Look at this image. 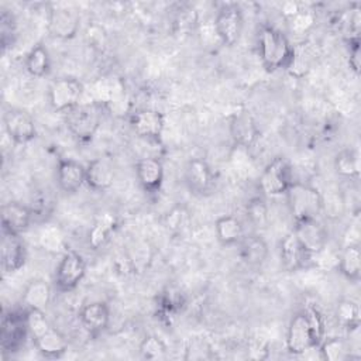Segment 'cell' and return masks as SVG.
<instances>
[{"instance_id": "cell-1", "label": "cell", "mask_w": 361, "mask_h": 361, "mask_svg": "<svg viewBox=\"0 0 361 361\" xmlns=\"http://www.w3.org/2000/svg\"><path fill=\"white\" fill-rule=\"evenodd\" d=\"M324 338V323L316 307H306L293 314L286 331V348L293 355H302L316 348Z\"/></svg>"}, {"instance_id": "cell-2", "label": "cell", "mask_w": 361, "mask_h": 361, "mask_svg": "<svg viewBox=\"0 0 361 361\" xmlns=\"http://www.w3.org/2000/svg\"><path fill=\"white\" fill-rule=\"evenodd\" d=\"M28 334L31 336L35 348L47 358H59L68 351V341L63 334L56 330L44 310L24 309Z\"/></svg>"}, {"instance_id": "cell-3", "label": "cell", "mask_w": 361, "mask_h": 361, "mask_svg": "<svg viewBox=\"0 0 361 361\" xmlns=\"http://www.w3.org/2000/svg\"><path fill=\"white\" fill-rule=\"evenodd\" d=\"M258 54L262 66L268 72H275L289 68L293 58V47L282 31L265 25L258 35Z\"/></svg>"}, {"instance_id": "cell-4", "label": "cell", "mask_w": 361, "mask_h": 361, "mask_svg": "<svg viewBox=\"0 0 361 361\" xmlns=\"http://www.w3.org/2000/svg\"><path fill=\"white\" fill-rule=\"evenodd\" d=\"M285 196L293 221L319 219L323 212V196L312 185L293 180Z\"/></svg>"}, {"instance_id": "cell-5", "label": "cell", "mask_w": 361, "mask_h": 361, "mask_svg": "<svg viewBox=\"0 0 361 361\" xmlns=\"http://www.w3.org/2000/svg\"><path fill=\"white\" fill-rule=\"evenodd\" d=\"M102 121L100 106L96 102L83 103L65 113V124L71 134L82 142L90 141L99 130Z\"/></svg>"}, {"instance_id": "cell-6", "label": "cell", "mask_w": 361, "mask_h": 361, "mask_svg": "<svg viewBox=\"0 0 361 361\" xmlns=\"http://www.w3.org/2000/svg\"><path fill=\"white\" fill-rule=\"evenodd\" d=\"M293 183V169L285 157H276L267 164L259 176V189L267 196L285 195Z\"/></svg>"}, {"instance_id": "cell-7", "label": "cell", "mask_w": 361, "mask_h": 361, "mask_svg": "<svg viewBox=\"0 0 361 361\" xmlns=\"http://www.w3.org/2000/svg\"><path fill=\"white\" fill-rule=\"evenodd\" d=\"M83 92V85L76 78H59L54 80L48 89L49 104L54 110L66 113L80 103Z\"/></svg>"}, {"instance_id": "cell-8", "label": "cell", "mask_w": 361, "mask_h": 361, "mask_svg": "<svg viewBox=\"0 0 361 361\" xmlns=\"http://www.w3.org/2000/svg\"><path fill=\"white\" fill-rule=\"evenodd\" d=\"M86 275V262L76 251H66L55 269V285L61 292L73 290Z\"/></svg>"}, {"instance_id": "cell-9", "label": "cell", "mask_w": 361, "mask_h": 361, "mask_svg": "<svg viewBox=\"0 0 361 361\" xmlns=\"http://www.w3.org/2000/svg\"><path fill=\"white\" fill-rule=\"evenodd\" d=\"M243 11L237 4L223 6L214 17V32L223 45H234L243 32Z\"/></svg>"}, {"instance_id": "cell-10", "label": "cell", "mask_w": 361, "mask_h": 361, "mask_svg": "<svg viewBox=\"0 0 361 361\" xmlns=\"http://www.w3.org/2000/svg\"><path fill=\"white\" fill-rule=\"evenodd\" d=\"M292 231L310 255L322 252L327 245L329 233L319 219L295 221Z\"/></svg>"}, {"instance_id": "cell-11", "label": "cell", "mask_w": 361, "mask_h": 361, "mask_svg": "<svg viewBox=\"0 0 361 361\" xmlns=\"http://www.w3.org/2000/svg\"><path fill=\"white\" fill-rule=\"evenodd\" d=\"M1 269L4 274H14L20 271L27 259L25 244L21 234L1 230V248H0Z\"/></svg>"}, {"instance_id": "cell-12", "label": "cell", "mask_w": 361, "mask_h": 361, "mask_svg": "<svg viewBox=\"0 0 361 361\" xmlns=\"http://www.w3.org/2000/svg\"><path fill=\"white\" fill-rule=\"evenodd\" d=\"M130 127L144 140H158L165 127V117L155 109H140L130 116Z\"/></svg>"}, {"instance_id": "cell-13", "label": "cell", "mask_w": 361, "mask_h": 361, "mask_svg": "<svg viewBox=\"0 0 361 361\" xmlns=\"http://www.w3.org/2000/svg\"><path fill=\"white\" fill-rule=\"evenodd\" d=\"M27 334L28 329L25 323V313L20 314L16 312H10L3 314L0 329V341L3 351H17L23 345Z\"/></svg>"}, {"instance_id": "cell-14", "label": "cell", "mask_w": 361, "mask_h": 361, "mask_svg": "<svg viewBox=\"0 0 361 361\" xmlns=\"http://www.w3.org/2000/svg\"><path fill=\"white\" fill-rule=\"evenodd\" d=\"M7 135L17 144H25L35 138L37 127L30 113L21 109H11L4 116Z\"/></svg>"}, {"instance_id": "cell-15", "label": "cell", "mask_w": 361, "mask_h": 361, "mask_svg": "<svg viewBox=\"0 0 361 361\" xmlns=\"http://www.w3.org/2000/svg\"><path fill=\"white\" fill-rule=\"evenodd\" d=\"M80 17L71 7L54 8L48 17V31L58 39H71L78 34Z\"/></svg>"}, {"instance_id": "cell-16", "label": "cell", "mask_w": 361, "mask_h": 361, "mask_svg": "<svg viewBox=\"0 0 361 361\" xmlns=\"http://www.w3.org/2000/svg\"><path fill=\"white\" fill-rule=\"evenodd\" d=\"M279 258L282 267L289 271H300L306 267L310 254L303 248L293 231L285 234L279 243Z\"/></svg>"}, {"instance_id": "cell-17", "label": "cell", "mask_w": 361, "mask_h": 361, "mask_svg": "<svg viewBox=\"0 0 361 361\" xmlns=\"http://www.w3.org/2000/svg\"><path fill=\"white\" fill-rule=\"evenodd\" d=\"M135 176L147 193H157L164 183V165L157 157H144L135 162Z\"/></svg>"}, {"instance_id": "cell-18", "label": "cell", "mask_w": 361, "mask_h": 361, "mask_svg": "<svg viewBox=\"0 0 361 361\" xmlns=\"http://www.w3.org/2000/svg\"><path fill=\"white\" fill-rule=\"evenodd\" d=\"M56 183L65 193H75L86 183V166L75 159H61L56 166Z\"/></svg>"}, {"instance_id": "cell-19", "label": "cell", "mask_w": 361, "mask_h": 361, "mask_svg": "<svg viewBox=\"0 0 361 361\" xmlns=\"http://www.w3.org/2000/svg\"><path fill=\"white\" fill-rule=\"evenodd\" d=\"M185 179L188 188L196 195L207 193L214 182V176L209 164L202 158H192L186 164Z\"/></svg>"}, {"instance_id": "cell-20", "label": "cell", "mask_w": 361, "mask_h": 361, "mask_svg": "<svg viewBox=\"0 0 361 361\" xmlns=\"http://www.w3.org/2000/svg\"><path fill=\"white\" fill-rule=\"evenodd\" d=\"M31 219L32 210L20 202H8L1 206V230L21 234L30 227Z\"/></svg>"}, {"instance_id": "cell-21", "label": "cell", "mask_w": 361, "mask_h": 361, "mask_svg": "<svg viewBox=\"0 0 361 361\" xmlns=\"http://www.w3.org/2000/svg\"><path fill=\"white\" fill-rule=\"evenodd\" d=\"M230 134L237 145L248 148L257 141L259 130L254 117L248 111H240L230 120Z\"/></svg>"}, {"instance_id": "cell-22", "label": "cell", "mask_w": 361, "mask_h": 361, "mask_svg": "<svg viewBox=\"0 0 361 361\" xmlns=\"http://www.w3.org/2000/svg\"><path fill=\"white\" fill-rule=\"evenodd\" d=\"M79 320L90 334H99L109 326L110 309L100 300L86 303L79 312Z\"/></svg>"}, {"instance_id": "cell-23", "label": "cell", "mask_w": 361, "mask_h": 361, "mask_svg": "<svg viewBox=\"0 0 361 361\" xmlns=\"http://www.w3.org/2000/svg\"><path fill=\"white\" fill-rule=\"evenodd\" d=\"M116 171L113 165L102 158L90 161L86 166V185L96 192H104L113 186Z\"/></svg>"}, {"instance_id": "cell-24", "label": "cell", "mask_w": 361, "mask_h": 361, "mask_svg": "<svg viewBox=\"0 0 361 361\" xmlns=\"http://www.w3.org/2000/svg\"><path fill=\"white\" fill-rule=\"evenodd\" d=\"M238 247L240 258L250 267H261L269 254L268 244L259 234H244L238 241Z\"/></svg>"}, {"instance_id": "cell-25", "label": "cell", "mask_w": 361, "mask_h": 361, "mask_svg": "<svg viewBox=\"0 0 361 361\" xmlns=\"http://www.w3.org/2000/svg\"><path fill=\"white\" fill-rule=\"evenodd\" d=\"M338 272L350 282H358L361 276V251L358 244H348L341 248L337 258Z\"/></svg>"}, {"instance_id": "cell-26", "label": "cell", "mask_w": 361, "mask_h": 361, "mask_svg": "<svg viewBox=\"0 0 361 361\" xmlns=\"http://www.w3.org/2000/svg\"><path fill=\"white\" fill-rule=\"evenodd\" d=\"M51 286L45 279L37 278L27 283L23 292V303L24 309H39L44 310L51 300Z\"/></svg>"}, {"instance_id": "cell-27", "label": "cell", "mask_w": 361, "mask_h": 361, "mask_svg": "<svg viewBox=\"0 0 361 361\" xmlns=\"http://www.w3.org/2000/svg\"><path fill=\"white\" fill-rule=\"evenodd\" d=\"M216 237L223 245H235L244 235V227L235 216H220L214 223Z\"/></svg>"}, {"instance_id": "cell-28", "label": "cell", "mask_w": 361, "mask_h": 361, "mask_svg": "<svg viewBox=\"0 0 361 361\" xmlns=\"http://www.w3.org/2000/svg\"><path fill=\"white\" fill-rule=\"evenodd\" d=\"M336 172L345 179H358L361 172L360 152L355 148H343L334 157Z\"/></svg>"}, {"instance_id": "cell-29", "label": "cell", "mask_w": 361, "mask_h": 361, "mask_svg": "<svg viewBox=\"0 0 361 361\" xmlns=\"http://www.w3.org/2000/svg\"><path fill=\"white\" fill-rule=\"evenodd\" d=\"M114 228H116V217L111 213L100 214L94 221V224L92 226V228L89 230V234H87L89 245L93 250L103 247L109 241Z\"/></svg>"}, {"instance_id": "cell-30", "label": "cell", "mask_w": 361, "mask_h": 361, "mask_svg": "<svg viewBox=\"0 0 361 361\" xmlns=\"http://www.w3.org/2000/svg\"><path fill=\"white\" fill-rule=\"evenodd\" d=\"M336 320L337 323L348 330L354 331L360 327V320H361V313H360V306L355 300L353 299H341L336 305Z\"/></svg>"}, {"instance_id": "cell-31", "label": "cell", "mask_w": 361, "mask_h": 361, "mask_svg": "<svg viewBox=\"0 0 361 361\" xmlns=\"http://www.w3.org/2000/svg\"><path fill=\"white\" fill-rule=\"evenodd\" d=\"M25 69L34 78H44L51 69V56L44 45L32 47L25 56Z\"/></svg>"}, {"instance_id": "cell-32", "label": "cell", "mask_w": 361, "mask_h": 361, "mask_svg": "<svg viewBox=\"0 0 361 361\" xmlns=\"http://www.w3.org/2000/svg\"><path fill=\"white\" fill-rule=\"evenodd\" d=\"M320 358L326 361H344L351 357L348 343L341 337H327L319 343Z\"/></svg>"}, {"instance_id": "cell-33", "label": "cell", "mask_w": 361, "mask_h": 361, "mask_svg": "<svg viewBox=\"0 0 361 361\" xmlns=\"http://www.w3.org/2000/svg\"><path fill=\"white\" fill-rule=\"evenodd\" d=\"M138 350L144 358L158 360L166 354L168 348L161 337H158L157 334H148L141 340Z\"/></svg>"}, {"instance_id": "cell-34", "label": "cell", "mask_w": 361, "mask_h": 361, "mask_svg": "<svg viewBox=\"0 0 361 361\" xmlns=\"http://www.w3.org/2000/svg\"><path fill=\"white\" fill-rule=\"evenodd\" d=\"M245 214L250 223L257 228H264L268 224V207L259 197H252L247 203Z\"/></svg>"}, {"instance_id": "cell-35", "label": "cell", "mask_w": 361, "mask_h": 361, "mask_svg": "<svg viewBox=\"0 0 361 361\" xmlns=\"http://www.w3.org/2000/svg\"><path fill=\"white\" fill-rule=\"evenodd\" d=\"M189 223V212L185 206L172 207L164 217V226L171 233H182Z\"/></svg>"}, {"instance_id": "cell-36", "label": "cell", "mask_w": 361, "mask_h": 361, "mask_svg": "<svg viewBox=\"0 0 361 361\" xmlns=\"http://www.w3.org/2000/svg\"><path fill=\"white\" fill-rule=\"evenodd\" d=\"M290 21V25H292V30L296 31V32H303L306 30H309L313 23H314V16L310 13V11H303L300 10Z\"/></svg>"}, {"instance_id": "cell-37", "label": "cell", "mask_w": 361, "mask_h": 361, "mask_svg": "<svg viewBox=\"0 0 361 361\" xmlns=\"http://www.w3.org/2000/svg\"><path fill=\"white\" fill-rule=\"evenodd\" d=\"M361 52H360V38L350 39V49H348V66L354 73H360L361 66Z\"/></svg>"}, {"instance_id": "cell-38", "label": "cell", "mask_w": 361, "mask_h": 361, "mask_svg": "<svg viewBox=\"0 0 361 361\" xmlns=\"http://www.w3.org/2000/svg\"><path fill=\"white\" fill-rule=\"evenodd\" d=\"M300 10H302V8H300V6H299L296 1H285V3L281 6L282 14H283L288 20H292Z\"/></svg>"}]
</instances>
